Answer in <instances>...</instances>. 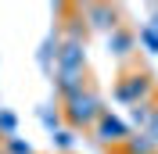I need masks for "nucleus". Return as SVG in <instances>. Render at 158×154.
I'll return each instance as SVG.
<instances>
[{
	"label": "nucleus",
	"mask_w": 158,
	"mask_h": 154,
	"mask_svg": "<svg viewBox=\"0 0 158 154\" xmlns=\"http://www.w3.org/2000/svg\"><path fill=\"white\" fill-rule=\"evenodd\" d=\"M79 25L83 22H69V29L61 32V50L54 65V90L61 100L86 90V36Z\"/></svg>",
	"instance_id": "nucleus-1"
},
{
	"label": "nucleus",
	"mask_w": 158,
	"mask_h": 154,
	"mask_svg": "<svg viewBox=\"0 0 158 154\" xmlns=\"http://www.w3.org/2000/svg\"><path fill=\"white\" fill-rule=\"evenodd\" d=\"M108 107H104V100H101V93L97 90H79V93H72V97H65L61 100V115H65V125L69 129H94L97 125V118L104 115Z\"/></svg>",
	"instance_id": "nucleus-2"
},
{
	"label": "nucleus",
	"mask_w": 158,
	"mask_h": 154,
	"mask_svg": "<svg viewBox=\"0 0 158 154\" xmlns=\"http://www.w3.org/2000/svg\"><path fill=\"white\" fill-rule=\"evenodd\" d=\"M151 93H155V79H151L148 68H129L122 72L115 83V100L126 107H137V104H148Z\"/></svg>",
	"instance_id": "nucleus-3"
},
{
	"label": "nucleus",
	"mask_w": 158,
	"mask_h": 154,
	"mask_svg": "<svg viewBox=\"0 0 158 154\" xmlns=\"http://www.w3.org/2000/svg\"><path fill=\"white\" fill-rule=\"evenodd\" d=\"M90 136H94L101 147H108V151H118V147H122L129 136H133V125H129V118L115 115V111H104V115L97 118V125L90 129Z\"/></svg>",
	"instance_id": "nucleus-4"
},
{
	"label": "nucleus",
	"mask_w": 158,
	"mask_h": 154,
	"mask_svg": "<svg viewBox=\"0 0 158 154\" xmlns=\"http://www.w3.org/2000/svg\"><path fill=\"white\" fill-rule=\"evenodd\" d=\"M76 14L86 22V29L104 32V36L122 25V7H115V4H79Z\"/></svg>",
	"instance_id": "nucleus-5"
},
{
	"label": "nucleus",
	"mask_w": 158,
	"mask_h": 154,
	"mask_svg": "<svg viewBox=\"0 0 158 154\" xmlns=\"http://www.w3.org/2000/svg\"><path fill=\"white\" fill-rule=\"evenodd\" d=\"M58 50H61V32H58V29H50L47 36H43V43H40V50H36V65H40V72L54 75V65H58Z\"/></svg>",
	"instance_id": "nucleus-6"
},
{
	"label": "nucleus",
	"mask_w": 158,
	"mask_h": 154,
	"mask_svg": "<svg viewBox=\"0 0 158 154\" xmlns=\"http://www.w3.org/2000/svg\"><path fill=\"white\" fill-rule=\"evenodd\" d=\"M133 50H137V32H133V29L118 25L115 32H108V54H111V58L126 61L129 54H133Z\"/></svg>",
	"instance_id": "nucleus-7"
},
{
	"label": "nucleus",
	"mask_w": 158,
	"mask_h": 154,
	"mask_svg": "<svg viewBox=\"0 0 158 154\" xmlns=\"http://www.w3.org/2000/svg\"><path fill=\"white\" fill-rule=\"evenodd\" d=\"M36 118H40V125H43L50 136L58 133V129H65V115H61V107H54V104H40Z\"/></svg>",
	"instance_id": "nucleus-8"
},
{
	"label": "nucleus",
	"mask_w": 158,
	"mask_h": 154,
	"mask_svg": "<svg viewBox=\"0 0 158 154\" xmlns=\"http://www.w3.org/2000/svg\"><path fill=\"white\" fill-rule=\"evenodd\" d=\"M118 154H158V144L151 140L148 133H133L126 144L118 147Z\"/></svg>",
	"instance_id": "nucleus-9"
},
{
	"label": "nucleus",
	"mask_w": 158,
	"mask_h": 154,
	"mask_svg": "<svg viewBox=\"0 0 158 154\" xmlns=\"http://www.w3.org/2000/svg\"><path fill=\"white\" fill-rule=\"evenodd\" d=\"M151 111H155V100H148V104H137L133 111H129V125H133V133H144V129H148Z\"/></svg>",
	"instance_id": "nucleus-10"
},
{
	"label": "nucleus",
	"mask_w": 158,
	"mask_h": 154,
	"mask_svg": "<svg viewBox=\"0 0 158 154\" xmlns=\"http://www.w3.org/2000/svg\"><path fill=\"white\" fill-rule=\"evenodd\" d=\"M50 144H54V154H72L76 151V129H58V133L50 136Z\"/></svg>",
	"instance_id": "nucleus-11"
},
{
	"label": "nucleus",
	"mask_w": 158,
	"mask_h": 154,
	"mask_svg": "<svg viewBox=\"0 0 158 154\" xmlns=\"http://www.w3.org/2000/svg\"><path fill=\"white\" fill-rule=\"evenodd\" d=\"M0 154H36V147L29 140H22V136H7L4 144H0Z\"/></svg>",
	"instance_id": "nucleus-12"
},
{
	"label": "nucleus",
	"mask_w": 158,
	"mask_h": 154,
	"mask_svg": "<svg viewBox=\"0 0 158 154\" xmlns=\"http://www.w3.org/2000/svg\"><path fill=\"white\" fill-rule=\"evenodd\" d=\"M137 43H140L144 50H148V54H158V32L151 29L148 22H144V25L137 29Z\"/></svg>",
	"instance_id": "nucleus-13"
},
{
	"label": "nucleus",
	"mask_w": 158,
	"mask_h": 154,
	"mask_svg": "<svg viewBox=\"0 0 158 154\" xmlns=\"http://www.w3.org/2000/svg\"><path fill=\"white\" fill-rule=\"evenodd\" d=\"M0 136L7 140V136H18V115L11 111V107H0Z\"/></svg>",
	"instance_id": "nucleus-14"
},
{
	"label": "nucleus",
	"mask_w": 158,
	"mask_h": 154,
	"mask_svg": "<svg viewBox=\"0 0 158 154\" xmlns=\"http://www.w3.org/2000/svg\"><path fill=\"white\" fill-rule=\"evenodd\" d=\"M144 133L158 144V104H155V111H151V122H148V129H144Z\"/></svg>",
	"instance_id": "nucleus-15"
},
{
	"label": "nucleus",
	"mask_w": 158,
	"mask_h": 154,
	"mask_svg": "<svg viewBox=\"0 0 158 154\" xmlns=\"http://www.w3.org/2000/svg\"><path fill=\"white\" fill-rule=\"evenodd\" d=\"M148 25H151V29L158 32V7H155V14H151V18H148Z\"/></svg>",
	"instance_id": "nucleus-16"
},
{
	"label": "nucleus",
	"mask_w": 158,
	"mask_h": 154,
	"mask_svg": "<svg viewBox=\"0 0 158 154\" xmlns=\"http://www.w3.org/2000/svg\"><path fill=\"white\" fill-rule=\"evenodd\" d=\"M0 144H4V136H0Z\"/></svg>",
	"instance_id": "nucleus-17"
},
{
	"label": "nucleus",
	"mask_w": 158,
	"mask_h": 154,
	"mask_svg": "<svg viewBox=\"0 0 158 154\" xmlns=\"http://www.w3.org/2000/svg\"><path fill=\"white\" fill-rule=\"evenodd\" d=\"M111 154H118V151H111Z\"/></svg>",
	"instance_id": "nucleus-18"
}]
</instances>
